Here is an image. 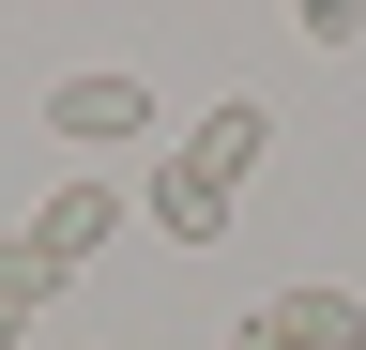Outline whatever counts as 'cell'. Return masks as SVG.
Masks as SVG:
<instances>
[{
    "label": "cell",
    "mask_w": 366,
    "mask_h": 350,
    "mask_svg": "<svg viewBox=\"0 0 366 350\" xmlns=\"http://www.w3.org/2000/svg\"><path fill=\"white\" fill-rule=\"evenodd\" d=\"M259 335H274V350H366V304H351V289H274Z\"/></svg>",
    "instance_id": "5b68a950"
},
{
    "label": "cell",
    "mask_w": 366,
    "mask_h": 350,
    "mask_svg": "<svg viewBox=\"0 0 366 350\" xmlns=\"http://www.w3.org/2000/svg\"><path fill=\"white\" fill-rule=\"evenodd\" d=\"M16 335H31V320H16V304H0V350H16Z\"/></svg>",
    "instance_id": "52a82bcc"
},
{
    "label": "cell",
    "mask_w": 366,
    "mask_h": 350,
    "mask_svg": "<svg viewBox=\"0 0 366 350\" xmlns=\"http://www.w3.org/2000/svg\"><path fill=\"white\" fill-rule=\"evenodd\" d=\"M46 289H61V274H46V244L16 229V244H0V304H16V320H46Z\"/></svg>",
    "instance_id": "8992f818"
},
{
    "label": "cell",
    "mask_w": 366,
    "mask_h": 350,
    "mask_svg": "<svg viewBox=\"0 0 366 350\" xmlns=\"http://www.w3.org/2000/svg\"><path fill=\"white\" fill-rule=\"evenodd\" d=\"M31 244H46V274H76V259H107V244H122V183H61V198L31 213Z\"/></svg>",
    "instance_id": "3957f363"
},
{
    "label": "cell",
    "mask_w": 366,
    "mask_h": 350,
    "mask_svg": "<svg viewBox=\"0 0 366 350\" xmlns=\"http://www.w3.org/2000/svg\"><path fill=\"white\" fill-rule=\"evenodd\" d=\"M137 213H153L168 244H229V213H244V198H229V183H214L199 153H153V183H137Z\"/></svg>",
    "instance_id": "7a4b0ae2"
},
{
    "label": "cell",
    "mask_w": 366,
    "mask_h": 350,
    "mask_svg": "<svg viewBox=\"0 0 366 350\" xmlns=\"http://www.w3.org/2000/svg\"><path fill=\"white\" fill-rule=\"evenodd\" d=\"M229 350H274V335H259V320H244V335H229Z\"/></svg>",
    "instance_id": "ba28073f"
},
{
    "label": "cell",
    "mask_w": 366,
    "mask_h": 350,
    "mask_svg": "<svg viewBox=\"0 0 366 350\" xmlns=\"http://www.w3.org/2000/svg\"><path fill=\"white\" fill-rule=\"evenodd\" d=\"M137 122H153L137 61H122V76H61V92H46V138H61V153H137Z\"/></svg>",
    "instance_id": "6da1fadb"
},
{
    "label": "cell",
    "mask_w": 366,
    "mask_h": 350,
    "mask_svg": "<svg viewBox=\"0 0 366 350\" xmlns=\"http://www.w3.org/2000/svg\"><path fill=\"white\" fill-rule=\"evenodd\" d=\"M183 153H199V168H214L229 198H244V183H259V153H274V107H259V92H229V107H214V122H199Z\"/></svg>",
    "instance_id": "277c9868"
}]
</instances>
